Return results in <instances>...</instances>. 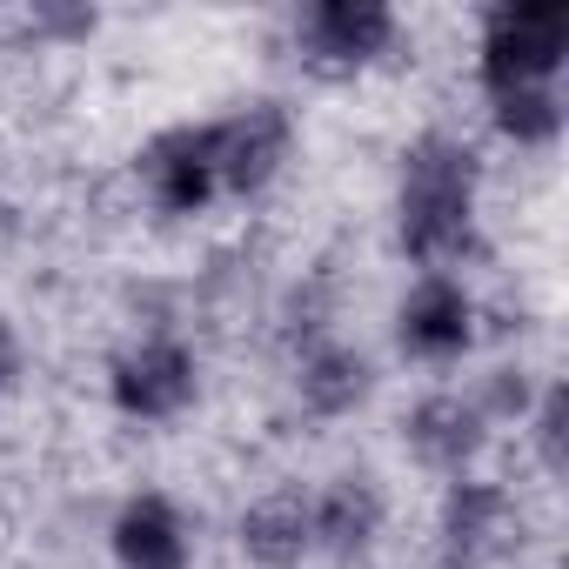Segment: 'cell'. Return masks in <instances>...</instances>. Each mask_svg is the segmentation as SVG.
<instances>
[{"label":"cell","instance_id":"4fadbf2b","mask_svg":"<svg viewBox=\"0 0 569 569\" xmlns=\"http://www.w3.org/2000/svg\"><path fill=\"white\" fill-rule=\"evenodd\" d=\"M296 389H302V409H309V416H329V422H336V416H356V409L369 402L376 369H369V356L349 349V342H316V349L302 356Z\"/></svg>","mask_w":569,"mask_h":569},{"label":"cell","instance_id":"2e32d148","mask_svg":"<svg viewBox=\"0 0 569 569\" xmlns=\"http://www.w3.org/2000/svg\"><path fill=\"white\" fill-rule=\"evenodd\" d=\"M8 376H14V342H8V329H0V389H8Z\"/></svg>","mask_w":569,"mask_h":569},{"label":"cell","instance_id":"5bb4252c","mask_svg":"<svg viewBox=\"0 0 569 569\" xmlns=\"http://www.w3.org/2000/svg\"><path fill=\"white\" fill-rule=\"evenodd\" d=\"M489 121L502 141L516 148H549L562 134V94L556 88H509V94H489Z\"/></svg>","mask_w":569,"mask_h":569},{"label":"cell","instance_id":"ba28073f","mask_svg":"<svg viewBox=\"0 0 569 569\" xmlns=\"http://www.w3.org/2000/svg\"><path fill=\"white\" fill-rule=\"evenodd\" d=\"M402 442H409V456H416L422 469H436V476L456 482V476H469V462L482 456V442H489V416L476 409V396L436 389V396H422V402L409 409Z\"/></svg>","mask_w":569,"mask_h":569},{"label":"cell","instance_id":"52a82bcc","mask_svg":"<svg viewBox=\"0 0 569 569\" xmlns=\"http://www.w3.org/2000/svg\"><path fill=\"white\" fill-rule=\"evenodd\" d=\"M396 28L402 21H396V8H382V0H316V8L296 21L309 61L329 68V74H356V68L382 61Z\"/></svg>","mask_w":569,"mask_h":569},{"label":"cell","instance_id":"7c38bea8","mask_svg":"<svg viewBox=\"0 0 569 569\" xmlns=\"http://www.w3.org/2000/svg\"><path fill=\"white\" fill-rule=\"evenodd\" d=\"M241 556L254 569H302L316 556L309 536V496L302 489H268L261 502L241 509Z\"/></svg>","mask_w":569,"mask_h":569},{"label":"cell","instance_id":"8992f818","mask_svg":"<svg viewBox=\"0 0 569 569\" xmlns=\"http://www.w3.org/2000/svg\"><path fill=\"white\" fill-rule=\"evenodd\" d=\"M396 342H402L409 362H429V369L469 356V342H476V296L456 274H416L402 309H396Z\"/></svg>","mask_w":569,"mask_h":569},{"label":"cell","instance_id":"8fae6325","mask_svg":"<svg viewBox=\"0 0 569 569\" xmlns=\"http://www.w3.org/2000/svg\"><path fill=\"white\" fill-rule=\"evenodd\" d=\"M389 522V502L376 489V476H336L309 496V536L322 556H362Z\"/></svg>","mask_w":569,"mask_h":569},{"label":"cell","instance_id":"277c9868","mask_svg":"<svg viewBox=\"0 0 569 569\" xmlns=\"http://www.w3.org/2000/svg\"><path fill=\"white\" fill-rule=\"evenodd\" d=\"M141 188L161 214L188 221L208 214L221 201V174H214V121H188V128H161L141 148Z\"/></svg>","mask_w":569,"mask_h":569},{"label":"cell","instance_id":"9c48e42d","mask_svg":"<svg viewBox=\"0 0 569 569\" xmlns=\"http://www.w3.org/2000/svg\"><path fill=\"white\" fill-rule=\"evenodd\" d=\"M108 542H114V562H121V569H188V562H194L188 522H181V509H174L161 489L128 496V502L114 509Z\"/></svg>","mask_w":569,"mask_h":569},{"label":"cell","instance_id":"6da1fadb","mask_svg":"<svg viewBox=\"0 0 569 569\" xmlns=\"http://www.w3.org/2000/svg\"><path fill=\"white\" fill-rule=\"evenodd\" d=\"M476 201H482L476 148L456 141V134H422L402 154V188H396L402 254L422 274H449L476 248Z\"/></svg>","mask_w":569,"mask_h":569},{"label":"cell","instance_id":"9a60e30c","mask_svg":"<svg viewBox=\"0 0 569 569\" xmlns=\"http://www.w3.org/2000/svg\"><path fill=\"white\" fill-rule=\"evenodd\" d=\"M529 442H536V462L549 469V476H562L569 469V396H562V382H549V389H536V402H529Z\"/></svg>","mask_w":569,"mask_h":569},{"label":"cell","instance_id":"3957f363","mask_svg":"<svg viewBox=\"0 0 569 569\" xmlns=\"http://www.w3.org/2000/svg\"><path fill=\"white\" fill-rule=\"evenodd\" d=\"M194 396H201V362L174 336H141L108 369V402L128 422H174V416H188Z\"/></svg>","mask_w":569,"mask_h":569},{"label":"cell","instance_id":"5b68a950","mask_svg":"<svg viewBox=\"0 0 569 569\" xmlns=\"http://www.w3.org/2000/svg\"><path fill=\"white\" fill-rule=\"evenodd\" d=\"M296 154V121L281 101H248L234 108L228 121H214V174H221V194H261Z\"/></svg>","mask_w":569,"mask_h":569},{"label":"cell","instance_id":"7a4b0ae2","mask_svg":"<svg viewBox=\"0 0 569 569\" xmlns=\"http://www.w3.org/2000/svg\"><path fill=\"white\" fill-rule=\"evenodd\" d=\"M562 61H569V8L562 0H502V8H489L482 41H476L482 94L556 88Z\"/></svg>","mask_w":569,"mask_h":569},{"label":"cell","instance_id":"30bf717a","mask_svg":"<svg viewBox=\"0 0 569 569\" xmlns=\"http://www.w3.org/2000/svg\"><path fill=\"white\" fill-rule=\"evenodd\" d=\"M442 556H449V569H476V562H489L496 549H502V536H509V496H502V482H482V476H456L449 482V496H442Z\"/></svg>","mask_w":569,"mask_h":569}]
</instances>
